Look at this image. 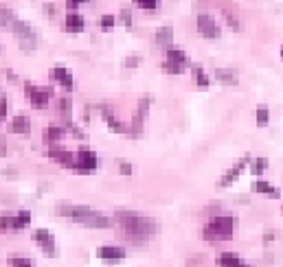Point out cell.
<instances>
[{
    "instance_id": "d590c367",
    "label": "cell",
    "mask_w": 283,
    "mask_h": 267,
    "mask_svg": "<svg viewBox=\"0 0 283 267\" xmlns=\"http://www.w3.org/2000/svg\"><path fill=\"white\" fill-rule=\"evenodd\" d=\"M224 16H226V20H229V24H231V27H233L235 31H239V20H237L235 16H231L229 11H224Z\"/></svg>"
},
{
    "instance_id": "277c9868",
    "label": "cell",
    "mask_w": 283,
    "mask_h": 267,
    "mask_svg": "<svg viewBox=\"0 0 283 267\" xmlns=\"http://www.w3.org/2000/svg\"><path fill=\"white\" fill-rule=\"evenodd\" d=\"M97 153L88 147H82L77 149V155H75V164H73V171L75 173H82V175H90L97 171Z\"/></svg>"
},
{
    "instance_id": "ac0fdd59",
    "label": "cell",
    "mask_w": 283,
    "mask_h": 267,
    "mask_svg": "<svg viewBox=\"0 0 283 267\" xmlns=\"http://www.w3.org/2000/svg\"><path fill=\"white\" fill-rule=\"evenodd\" d=\"M66 29H68V31H73V33L84 31V18L79 16V13L70 11L68 16H66Z\"/></svg>"
},
{
    "instance_id": "8d00e7d4",
    "label": "cell",
    "mask_w": 283,
    "mask_h": 267,
    "mask_svg": "<svg viewBox=\"0 0 283 267\" xmlns=\"http://www.w3.org/2000/svg\"><path fill=\"white\" fill-rule=\"evenodd\" d=\"M4 116H7V97H0V118L4 120Z\"/></svg>"
},
{
    "instance_id": "2e32d148",
    "label": "cell",
    "mask_w": 283,
    "mask_h": 267,
    "mask_svg": "<svg viewBox=\"0 0 283 267\" xmlns=\"http://www.w3.org/2000/svg\"><path fill=\"white\" fill-rule=\"evenodd\" d=\"M215 79L220 83H224V85H235L237 83V79H239V73L233 68H215Z\"/></svg>"
},
{
    "instance_id": "60d3db41",
    "label": "cell",
    "mask_w": 283,
    "mask_h": 267,
    "mask_svg": "<svg viewBox=\"0 0 283 267\" xmlns=\"http://www.w3.org/2000/svg\"><path fill=\"white\" fill-rule=\"evenodd\" d=\"M281 55H283V50H281Z\"/></svg>"
},
{
    "instance_id": "7c38bea8",
    "label": "cell",
    "mask_w": 283,
    "mask_h": 267,
    "mask_svg": "<svg viewBox=\"0 0 283 267\" xmlns=\"http://www.w3.org/2000/svg\"><path fill=\"white\" fill-rule=\"evenodd\" d=\"M48 155L55 160V162L64 164V167H68V169H73V164H75L73 153H70L68 149H64V147H57V145H50V147H48Z\"/></svg>"
},
{
    "instance_id": "484cf974",
    "label": "cell",
    "mask_w": 283,
    "mask_h": 267,
    "mask_svg": "<svg viewBox=\"0 0 283 267\" xmlns=\"http://www.w3.org/2000/svg\"><path fill=\"white\" fill-rule=\"evenodd\" d=\"M268 120H270V112H268L266 105H259V108H257V125H259V127H266Z\"/></svg>"
},
{
    "instance_id": "5bb4252c",
    "label": "cell",
    "mask_w": 283,
    "mask_h": 267,
    "mask_svg": "<svg viewBox=\"0 0 283 267\" xmlns=\"http://www.w3.org/2000/svg\"><path fill=\"white\" fill-rule=\"evenodd\" d=\"M97 256L103 261H121L125 256L123 248H114V245H101L97 250Z\"/></svg>"
},
{
    "instance_id": "74e56055",
    "label": "cell",
    "mask_w": 283,
    "mask_h": 267,
    "mask_svg": "<svg viewBox=\"0 0 283 267\" xmlns=\"http://www.w3.org/2000/svg\"><path fill=\"white\" fill-rule=\"evenodd\" d=\"M82 2H90V0H66V4H68L70 11H73V9H77Z\"/></svg>"
},
{
    "instance_id": "4fadbf2b",
    "label": "cell",
    "mask_w": 283,
    "mask_h": 267,
    "mask_svg": "<svg viewBox=\"0 0 283 267\" xmlns=\"http://www.w3.org/2000/svg\"><path fill=\"white\" fill-rule=\"evenodd\" d=\"M101 112H103L105 123H108L110 127H112L117 134H130V127H128V125H125V123H121V120H119L117 116H114V114L110 112V110L105 108V105H101Z\"/></svg>"
},
{
    "instance_id": "ab89813d",
    "label": "cell",
    "mask_w": 283,
    "mask_h": 267,
    "mask_svg": "<svg viewBox=\"0 0 283 267\" xmlns=\"http://www.w3.org/2000/svg\"><path fill=\"white\" fill-rule=\"evenodd\" d=\"M136 64H139V57H130V59H125V66H130V68H134Z\"/></svg>"
},
{
    "instance_id": "9a60e30c",
    "label": "cell",
    "mask_w": 283,
    "mask_h": 267,
    "mask_svg": "<svg viewBox=\"0 0 283 267\" xmlns=\"http://www.w3.org/2000/svg\"><path fill=\"white\" fill-rule=\"evenodd\" d=\"M11 132L20 134V136H29V134H31V120H29L27 114H18V116L11 120Z\"/></svg>"
},
{
    "instance_id": "ba28073f",
    "label": "cell",
    "mask_w": 283,
    "mask_h": 267,
    "mask_svg": "<svg viewBox=\"0 0 283 267\" xmlns=\"http://www.w3.org/2000/svg\"><path fill=\"white\" fill-rule=\"evenodd\" d=\"M195 27H198V31L202 38H206V39H215V38H220V27H217V22L213 18H209V16H204V13H200L198 20H195Z\"/></svg>"
},
{
    "instance_id": "e575fe53",
    "label": "cell",
    "mask_w": 283,
    "mask_h": 267,
    "mask_svg": "<svg viewBox=\"0 0 283 267\" xmlns=\"http://www.w3.org/2000/svg\"><path fill=\"white\" fill-rule=\"evenodd\" d=\"M0 228H2V232H7V230H11V217H7V215H2V219H0Z\"/></svg>"
},
{
    "instance_id": "cb8c5ba5",
    "label": "cell",
    "mask_w": 283,
    "mask_h": 267,
    "mask_svg": "<svg viewBox=\"0 0 283 267\" xmlns=\"http://www.w3.org/2000/svg\"><path fill=\"white\" fill-rule=\"evenodd\" d=\"M62 136H64V129L62 127H55V125L47 127V132H44V138H47L48 143H57V140H62Z\"/></svg>"
},
{
    "instance_id": "f35d334b",
    "label": "cell",
    "mask_w": 283,
    "mask_h": 267,
    "mask_svg": "<svg viewBox=\"0 0 283 267\" xmlns=\"http://www.w3.org/2000/svg\"><path fill=\"white\" fill-rule=\"evenodd\" d=\"M44 11H47V16H48V18H55V7H53L50 2L44 4Z\"/></svg>"
},
{
    "instance_id": "44dd1931",
    "label": "cell",
    "mask_w": 283,
    "mask_h": 267,
    "mask_svg": "<svg viewBox=\"0 0 283 267\" xmlns=\"http://www.w3.org/2000/svg\"><path fill=\"white\" fill-rule=\"evenodd\" d=\"M167 62L178 64V66H187V64H189V59H187V55L183 53V50H178V48H167Z\"/></svg>"
},
{
    "instance_id": "52a82bcc",
    "label": "cell",
    "mask_w": 283,
    "mask_h": 267,
    "mask_svg": "<svg viewBox=\"0 0 283 267\" xmlns=\"http://www.w3.org/2000/svg\"><path fill=\"white\" fill-rule=\"evenodd\" d=\"M149 103H151V97H143L134 112V120H132V127H130V136L132 138H139L141 132H143V120L147 116V110H149Z\"/></svg>"
},
{
    "instance_id": "4dcf8cb0",
    "label": "cell",
    "mask_w": 283,
    "mask_h": 267,
    "mask_svg": "<svg viewBox=\"0 0 283 267\" xmlns=\"http://www.w3.org/2000/svg\"><path fill=\"white\" fill-rule=\"evenodd\" d=\"M99 24H101V29H103V31H110V29L114 27V16H101Z\"/></svg>"
},
{
    "instance_id": "d6a6232c",
    "label": "cell",
    "mask_w": 283,
    "mask_h": 267,
    "mask_svg": "<svg viewBox=\"0 0 283 267\" xmlns=\"http://www.w3.org/2000/svg\"><path fill=\"white\" fill-rule=\"evenodd\" d=\"M119 173L130 175V173H132V164H130V162H125V160H119Z\"/></svg>"
},
{
    "instance_id": "30bf717a",
    "label": "cell",
    "mask_w": 283,
    "mask_h": 267,
    "mask_svg": "<svg viewBox=\"0 0 283 267\" xmlns=\"http://www.w3.org/2000/svg\"><path fill=\"white\" fill-rule=\"evenodd\" d=\"M50 79H53L55 83L62 85L66 92H70V90L75 88V79H73V75H70V70L62 68V66H57V68L50 70Z\"/></svg>"
},
{
    "instance_id": "f1b7e54d",
    "label": "cell",
    "mask_w": 283,
    "mask_h": 267,
    "mask_svg": "<svg viewBox=\"0 0 283 267\" xmlns=\"http://www.w3.org/2000/svg\"><path fill=\"white\" fill-rule=\"evenodd\" d=\"M57 105H59V110H62L64 118H70V99L68 97H62V99L57 101Z\"/></svg>"
},
{
    "instance_id": "6da1fadb",
    "label": "cell",
    "mask_w": 283,
    "mask_h": 267,
    "mask_svg": "<svg viewBox=\"0 0 283 267\" xmlns=\"http://www.w3.org/2000/svg\"><path fill=\"white\" fill-rule=\"evenodd\" d=\"M117 221L121 226V230H123L128 236H132V239H149V236L156 234V230H158V226H156L154 219L145 217V215H139V213H132V210H117Z\"/></svg>"
},
{
    "instance_id": "7a4b0ae2",
    "label": "cell",
    "mask_w": 283,
    "mask_h": 267,
    "mask_svg": "<svg viewBox=\"0 0 283 267\" xmlns=\"http://www.w3.org/2000/svg\"><path fill=\"white\" fill-rule=\"evenodd\" d=\"M59 215H64V217H70L73 221H77V224L82 226H88V228H110V221L108 217H103V215H99L97 210L88 208V206H59L57 210Z\"/></svg>"
},
{
    "instance_id": "7402d4cb",
    "label": "cell",
    "mask_w": 283,
    "mask_h": 267,
    "mask_svg": "<svg viewBox=\"0 0 283 267\" xmlns=\"http://www.w3.org/2000/svg\"><path fill=\"white\" fill-rule=\"evenodd\" d=\"M191 75H193V81L200 85V88H206L211 81H209V77H206V73L202 70L200 66H191Z\"/></svg>"
},
{
    "instance_id": "8992f818",
    "label": "cell",
    "mask_w": 283,
    "mask_h": 267,
    "mask_svg": "<svg viewBox=\"0 0 283 267\" xmlns=\"http://www.w3.org/2000/svg\"><path fill=\"white\" fill-rule=\"evenodd\" d=\"M24 90H27V97H29V103H31V108H35V110H44V108L48 105L50 92H48L47 88H38V85L24 83Z\"/></svg>"
},
{
    "instance_id": "8fae6325",
    "label": "cell",
    "mask_w": 283,
    "mask_h": 267,
    "mask_svg": "<svg viewBox=\"0 0 283 267\" xmlns=\"http://www.w3.org/2000/svg\"><path fill=\"white\" fill-rule=\"evenodd\" d=\"M33 239H35V243H38L40 248L47 252L48 256H55V239H53V234H50L48 230H44V228L35 230V232H33Z\"/></svg>"
},
{
    "instance_id": "1f68e13d",
    "label": "cell",
    "mask_w": 283,
    "mask_h": 267,
    "mask_svg": "<svg viewBox=\"0 0 283 267\" xmlns=\"http://www.w3.org/2000/svg\"><path fill=\"white\" fill-rule=\"evenodd\" d=\"M9 265H11V267H33L29 259H16V256H11V259H9Z\"/></svg>"
},
{
    "instance_id": "f546056e",
    "label": "cell",
    "mask_w": 283,
    "mask_h": 267,
    "mask_svg": "<svg viewBox=\"0 0 283 267\" xmlns=\"http://www.w3.org/2000/svg\"><path fill=\"white\" fill-rule=\"evenodd\" d=\"M136 4H139L141 9H145V11H151V9L158 7V0H134Z\"/></svg>"
},
{
    "instance_id": "d4e9b609",
    "label": "cell",
    "mask_w": 283,
    "mask_h": 267,
    "mask_svg": "<svg viewBox=\"0 0 283 267\" xmlns=\"http://www.w3.org/2000/svg\"><path fill=\"white\" fill-rule=\"evenodd\" d=\"M268 167V160L266 158H255V160H250V173H255V175H259V173H264Z\"/></svg>"
},
{
    "instance_id": "836d02e7",
    "label": "cell",
    "mask_w": 283,
    "mask_h": 267,
    "mask_svg": "<svg viewBox=\"0 0 283 267\" xmlns=\"http://www.w3.org/2000/svg\"><path fill=\"white\" fill-rule=\"evenodd\" d=\"M121 20H123L125 27H132V13L128 9H121Z\"/></svg>"
},
{
    "instance_id": "9c48e42d",
    "label": "cell",
    "mask_w": 283,
    "mask_h": 267,
    "mask_svg": "<svg viewBox=\"0 0 283 267\" xmlns=\"http://www.w3.org/2000/svg\"><path fill=\"white\" fill-rule=\"evenodd\" d=\"M250 160H252V158H241L233 169L226 171V173L220 178V186H224V189H226V186H231L233 182H237V178L241 175V171H244V167H248V164H250Z\"/></svg>"
},
{
    "instance_id": "3957f363",
    "label": "cell",
    "mask_w": 283,
    "mask_h": 267,
    "mask_svg": "<svg viewBox=\"0 0 283 267\" xmlns=\"http://www.w3.org/2000/svg\"><path fill=\"white\" fill-rule=\"evenodd\" d=\"M233 232H235L233 217H211L202 228V236L206 241H226L233 236Z\"/></svg>"
},
{
    "instance_id": "603a6c76",
    "label": "cell",
    "mask_w": 283,
    "mask_h": 267,
    "mask_svg": "<svg viewBox=\"0 0 283 267\" xmlns=\"http://www.w3.org/2000/svg\"><path fill=\"white\" fill-rule=\"evenodd\" d=\"M255 191L257 193H264V195H272V197H279V191H277L270 182H264V180L255 182Z\"/></svg>"
},
{
    "instance_id": "5b68a950",
    "label": "cell",
    "mask_w": 283,
    "mask_h": 267,
    "mask_svg": "<svg viewBox=\"0 0 283 267\" xmlns=\"http://www.w3.org/2000/svg\"><path fill=\"white\" fill-rule=\"evenodd\" d=\"M11 31L16 33V38L20 39V44H22L24 48H29V50L35 48V44H38V33L31 29V24L16 20V22H13V27H11Z\"/></svg>"
},
{
    "instance_id": "e0dca14e",
    "label": "cell",
    "mask_w": 283,
    "mask_h": 267,
    "mask_svg": "<svg viewBox=\"0 0 283 267\" xmlns=\"http://www.w3.org/2000/svg\"><path fill=\"white\" fill-rule=\"evenodd\" d=\"M156 44H160V46H171V39H174V29L171 27H160L158 31L154 35Z\"/></svg>"
},
{
    "instance_id": "4316f807",
    "label": "cell",
    "mask_w": 283,
    "mask_h": 267,
    "mask_svg": "<svg viewBox=\"0 0 283 267\" xmlns=\"http://www.w3.org/2000/svg\"><path fill=\"white\" fill-rule=\"evenodd\" d=\"M0 16H2V29L4 27H13V22H16V18H13V11L11 9H7V7H2L0 9Z\"/></svg>"
},
{
    "instance_id": "ffe728a7",
    "label": "cell",
    "mask_w": 283,
    "mask_h": 267,
    "mask_svg": "<svg viewBox=\"0 0 283 267\" xmlns=\"http://www.w3.org/2000/svg\"><path fill=\"white\" fill-rule=\"evenodd\" d=\"M220 267H246L241 263V259L233 252H224V254L220 256Z\"/></svg>"
},
{
    "instance_id": "83f0119b",
    "label": "cell",
    "mask_w": 283,
    "mask_h": 267,
    "mask_svg": "<svg viewBox=\"0 0 283 267\" xmlns=\"http://www.w3.org/2000/svg\"><path fill=\"white\" fill-rule=\"evenodd\" d=\"M160 68H163V73H167V75H180V73H185V68H187V66H178V64L165 62Z\"/></svg>"
},
{
    "instance_id": "d6986e66",
    "label": "cell",
    "mask_w": 283,
    "mask_h": 267,
    "mask_svg": "<svg viewBox=\"0 0 283 267\" xmlns=\"http://www.w3.org/2000/svg\"><path fill=\"white\" fill-rule=\"evenodd\" d=\"M29 224H31V213H29V210H20L16 217H11V228H13V230L27 228Z\"/></svg>"
}]
</instances>
